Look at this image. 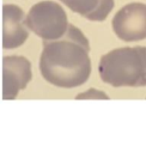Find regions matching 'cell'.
<instances>
[{
	"mask_svg": "<svg viewBox=\"0 0 146 153\" xmlns=\"http://www.w3.org/2000/svg\"><path fill=\"white\" fill-rule=\"evenodd\" d=\"M90 45L84 33L69 24L57 39L44 41L39 59L42 76L54 86L73 88L87 81L91 73Z\"/></svg>",
	"mask_w": 146,
	"mask_h": 153,
	"instance_id": "obj_1",
	"label": "cell"
},
{
	"mask_svg": "<svg viewBox=\"0 0 146 153\" xmlns=\"http://www.w3.org/2000/svg\"><path fill=\"white\" fill-rule=\"evenodd\" d=\"M101 79L114 87L146 86V47H123L101 57Z\"/></svg>",
	"mask_w": 146,
	"mask_h": 153,
	"instance_id": "obj_2",
	"label": "cell"
},
{
	"mask_svg": "<svg viewBox=\"0 0 146 153\" xmlns=\"http://www.w3.org/2000/svg\"><path fill=\"white\" fill-rule=\"evenodd\" d=\"M25 25L43 41L61 38L69 26L62 6L50 0L34 5L25 17Z\"/></svg>",
	"mask_w": 146,
	"mask_h": 153,
	"instance_id": "obj_3",
	"label": "cell"
},
{
	"mask_svg": "<svg viewBox=\"0 0 146 153\" xmlns=\"http://www.w3.org/2000/svg\"><path fill=\"white\" fill-rule=\"evenodd\" d=\"M112 30L124 42L146 38V5L130 2L123 6L112 18Z\"/></svg>",
	"mask_w": 146,
	"mask_h": 153,
	"instance_id": "obj_4",
	"label": "cell"
},
{
	"mask_svg": "<svg viewBox=\"0 0 146 153\" xmlns=\"http://www.w3.org/2000/svg\"><path fill=\"white\" fill-rule=\"evenodd\" d=\"M32 78L31 63L23 56H5L2 60V97L14 99Z\"/></svg>",
	"mask_w": 146,
	"mask_h": 153,
	"instance_id": "obj_5",
	"label": "cell"
},
{
	"mask_svg": "<svg viewBox=\"0 0 146 153\" xmlns=\"http://www.w3.org/2000/svg\"><path fill=\"white\" fill-rule=\"evenodd\" d=\"M4 29H2V45L5 49H14L22 45L29 32L25 29L24 12L16 5L6 4L2 8Z\"/></svg>",
	"mask_w": 146,
	"mask_h": 153,
	"instance_id": "obj_6",
	"label": "cell"
},
{
	"mask_svg": "<svg viewBox=\"0 0 146 153\" xmlns=\"http://www.w3.org/2000/svg\"><path fill=\"white\" fill-rule=\"evenodd\" d=\"M73 12L93 22L104 20L114 7V0H60Z\"/></svg>",
	"mask_w": 146,
	"mask_h": 153,
	"instance_id": "obj_7",
	"label": "cell"
},
{
	"mask_svg": "<svg viewBox=\"0 0 146 153\" xmlns=\"http://www.w3.org/2000/svg\"><path fill=\"white\" fill-rule=\"evenodd\" d=\"M75 99H109V96H107V93L91 88L84 93H80L75 97Z\"/></svg>",
	"mask_w": 146,
	"mask_h": 153,
	"instance_id": "obj_8",
	"label": "cell"
}]
</instances>
